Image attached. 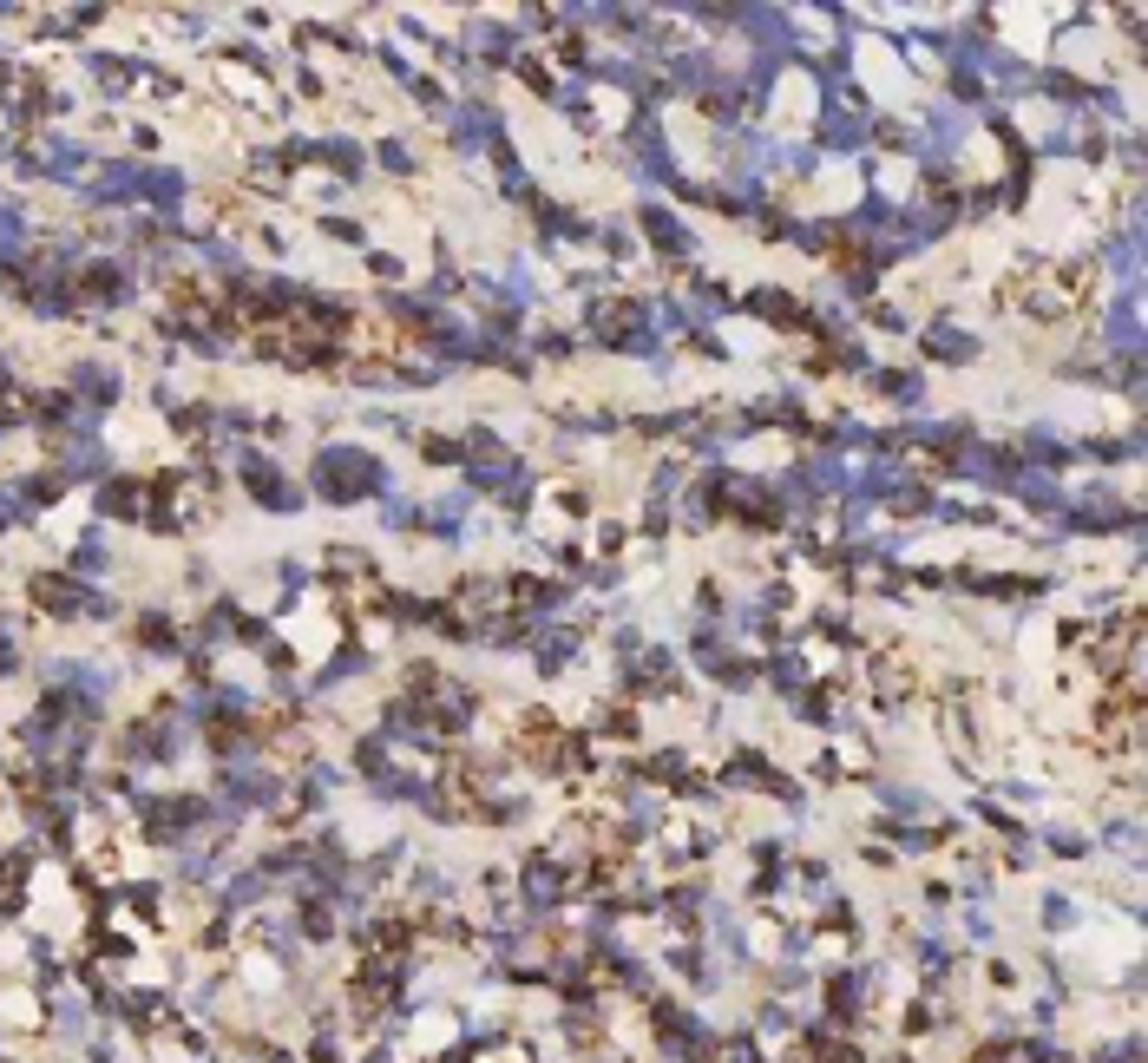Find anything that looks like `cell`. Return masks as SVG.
Listing matches in <instances>:
<instances>
[{"mask_svg": "<svg viewBox=\"0 0 1148 1063\" xmlns=\"http://www.w3.org/2000/svg\"><path fill=\"white\" fill-rule=\"evenodd\" d=\"M79 598H86V591H73L66 578H33V605H40V610H53V617H73V610H79Z\"/></svg>", "mask_w": 1148, "mask_h": 1063, "instance_id": "1", "label": "cell"}, {"mask_svg": "<svg viewBox=\"0 0 1148 1063\" xmlns=\"http://www.w3.org/2000/svg\"><path fill=\"white\" fill-rule=\"evenodd\" d=\"M73 387L86 394V401H112V394H119V368H99V361H79V368H73Z\"/></svg>", "mask_w": 1148, "mask_h": 1063, "instance_id": "2", "label": "cell"}]
</instances>
